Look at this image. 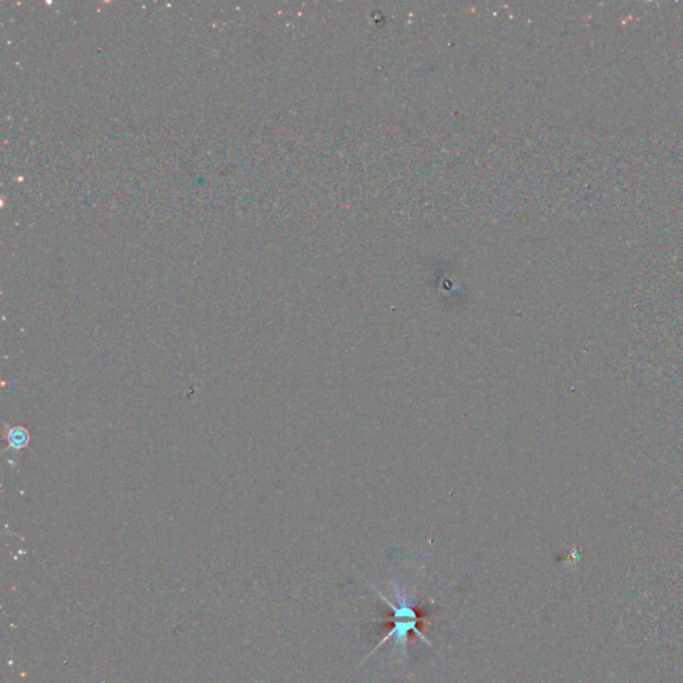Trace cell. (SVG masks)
I'll return each mask as SVG.
<instances>
[{
	"label": "cell",
	"mask_w": 683,
	"mask_h": 683,
	"mask_svg": "<svg viewBox=\"0 0 683 683\" xmlns=\"http://www.w3.org/2000/svg\"><path fill=\"white\" fill-rule=\"evenodd\" d=\"M378 595L382 598V601L390 608V610L393 611V629L386 634V636L380 641V643L377 645V647L374 649V651L369 656L371 657L374 653H377V650L380 649V646H383L384 643H387L391 638H394L395 641V645L399 647V649H405L406 645L408 643V634L411 632L417 634L426 645H429L432 647L429 639L423 635V633L418 629V622L421 621L419 617L417 615L415 612V606H417V599L411 595H408L407 593H405L399 586H395L394 587V599H395V604L391 602L386 595H383L382 593L378 591Z\"/></svg>",
	"instance_id": "cell-1"
},
{
	"label": "cell",
	"mask_w": 683,
	"mask_h": 683,
	"mask_svg": "<svg viewBox=\"0 0 683 683\" xmlns=\"http://www.w3.org/2000/svg\"><path fill=\"white\" fill-rule=\"evenodd\" d=\"M4 438L7 439L10 447H12L15 450L27 447L29 443V439H31L28 430L22 426H15V427H11L10 430L4 431Z\"/></svg>",
	"instance_id": "cell-2"
}]
</instances>
